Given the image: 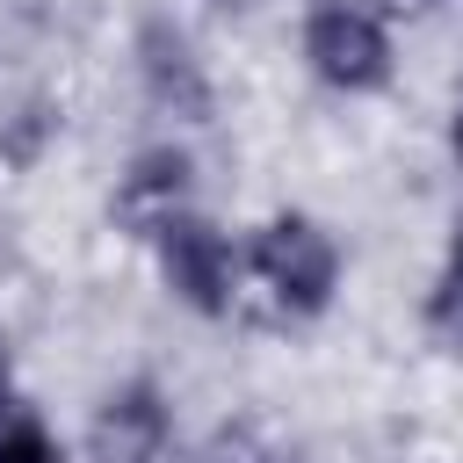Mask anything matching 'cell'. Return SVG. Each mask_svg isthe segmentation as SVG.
<instances>
[{
    "mask_svg": "<svg viewBox=\"0 0 463 463\" xmlns=\"http://www.w3.org/2000/svg\"><path fill=\"white\" fill-rule=\"evenodd\" d=\"M0 463H80V456H72V441H65L43 412L7 405V412H0Z\"/></svg>",
    "mask_w": 463,
    "mask_h": 463,
    "instance_id": "obj_9",
    "label": "cell"
},
{
    "mask_svg": "<svg viewBox=\"0 0 463 463\" xmlns=\"http://www.w3.org/2000/svg\"><path fill=\"white\" fill-rule=\"evenodd\" d=\"M58 130H65V109H58L51 94H29L14 116H0V166L29 174V166L58 145Z\"/></svg>",
    "mask_w": 463,
    "mask_h": 463,
    "instance_id": "obj_8",
    "label": "cell"
},
{
    "mask_svg": "<svg viewBox=\"0 0 463 463\" xmlns=\"http://www.w3.org/2000/svg\"><path fill=\"white\" fill-rule=\"evenodd\" d=\"M188 210H203V159H195V145L181 130H159V137L130 145L116 181H109V224L130 246H152Z\"/></svg>",
    "mask_w": 463,
    "mask_h": 463,
    "instance_id": "obj_5",
    "label": "cell"
},
{
    "mask_svg": "<svg viewBox=\"0 0 463 463\" xmlns=\"http://www.w3.org/2000/svg\"><path fill=\"white\" fill-rule=\"evenodd\" d=\"M7 405H22V362H14V333H7V318H0V412Z\"/></svg>",
    "mask_w": 463,
    "mask_h": 463,
    "instance_id": "obj_10",
    "label": "cell"
},
{
    "mask_svg": "<svg viewBox=\"0 0 463 463\" xmlns=\"http://www.w3.org/2000/svg\"><path fill=\"white\" fill-rule=\"evenodd\" d=\"M297 65L311 87L340 101H369L398 80V22L383 0H304L297 7Z\"/></svg>",
    "mask_w": 463,
    "mask_h": 463,
    "instance_id": "obj_2",
    "label": "cell"
},
{
    "mask_svg": "<svg viewBox=\"0 0 463 463\" xmlns=\"http://www.w3.org/2000/svg\"><path fill=\"white\" fill-rule=\"evenodd\" d=\"M210 7H224V14H253L260 0H210Z\"/></svg>",
    "mask_w": 463,
    "mask_h": 463,
    "instance_id": "obj_12",
    "label": "cell"
},
{
    "mask_svg": "<svg viewBox=\"0 0 463 463\" xmlns=\"http://www.w3.org/2000/svg\"><path fill=\"white\" fill-rule=\"evenodd\" d=\"M72 456L80 463H181V420H174V391L159 376H116L80 434H72Z\"/></svg>",
    "mask_w": 463,
    "mask_h": 463,
    "instance_id": "obj_6",
    "label": "cell"
},
{
    "mask_svg": "<svg viewBox=\"0 0 463 463\" xmlns=\"http://www.w3.org/2000/svg\"><path fill=\"white\" fill-rule=\"evenodd\" d=\"M441 152H449V166L463 174V87L449 94V116H441Z\"/></svg>",
    "mask_w": 463,
    "mask_h": 463,
    "instance_id": "obj_11",
    "label": "cell"
},
{
    "mask_svg": "<svg viewBox=\"0 0 463 463\" xmlns=\"http://www.w3.org/2000/svg\"><path fill=\"white\" fill-rule=\"evenodd\" d=\"M145 260H152V282L166 289V304L188 318H232L246 304V232H232L210 210L174 217L145 246Z\"/></svg>",
    "mask_w": 463,
    "mask_h": 463,
    "instance_id": "obj_3",
    "label": "cell"
},
{
    "mask_svg": "<svg viewBox=\"0 0 463 463\" xmlns=\"http://www.w3.org/2000/svg\"><path fill=\"white\" fill-rule=\"evenodd\" d=\"M130 80L145 94V109L166 130H203L217 123V72L203 36L174 14V7H145L130 22Z\"/></svg>",
    "mask_w": 463,
    "mask_h": 463,
    "instance_id": "obj_4",
    "label": "cell"
},
{
    "mask_svg": "<svg viewBox=\"0 0 463 463\" xmlns=\"http://www.w3.org/2000/svg\"><path fill=\"white\" fill-rule=\"evenodd\" d=\"M347 289V246L318 210H268L246 224V297L282 326H318Z\"/></svg>",
    "mask_w": 463,
    "mask_h": 463,
    "instance_id": "obj_1",
    "label": "cell"
},
{
    "mask_svg": "<svg viewBox=\"0 0 463 463\" xmlns=\"http://www.w3.org/2000/svg\"><path fill=\"white\" fill-rule=\"evenodd\" d=\"M420 340L441 354V362H463V203L449 210V239H441V260L420 289Z\"/></svg>",
    "mask_w": 463,
    "mask_h": 463,
    "instance_id": "obj_7",
    "label": "cell"
}]
</instances>
